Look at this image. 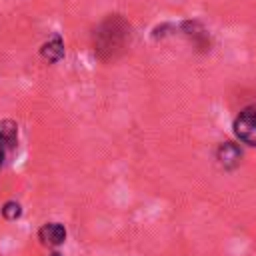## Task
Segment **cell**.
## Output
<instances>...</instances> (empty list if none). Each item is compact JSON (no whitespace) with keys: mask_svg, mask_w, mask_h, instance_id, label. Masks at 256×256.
<instances>
[{"mask_svg":"<svg viewBox=\"0 0 256 256\" xmlns=\"http://www.w3.org/2000/svg\"><path fill=\"white\" fill-rule=\"evenodd\" d=\"M234 134L240 142L256 146V104L242 108L234 118Z\"/></svg>","mask_w":256,"mask_h":256,"instance_id":"1","label":"cell"},{"mask_svg":"<svg viewBox=\"0 0 256 256\" xmlns=\"http://www.w3.org/2000/svg\"><path fill=\"white\" fill-rule=\"evenodd\" d=\"M124 28H118V22H106L104 28L98 32V46L96 50L98 52H108L112 54L116 48L122 46V40H124Z\"/></svg>","mask_w":256,"mask_h":256,"instance_id":"2","label":"cell"},{"mask_svg":"<svg viewBox=\"0 0 256 256\" xmlns=\"http://www.w3.org/2000/svg\"><path fill=\"white\" fill-rule=\"evenodd\" d=\"M38 238L48 246H60L66 240V228L60 222H48L38 230Z\"/></svg>","mask_w":256,"mask_h":256,"instance_id":"3","label":"cell"},{"mask_svg":"<svg viewBox=\"0 0 256 256\" xmlns=\"http://www.w3.org/2000/svg\"><path fill=\"white\" fill-rule=\"evenodd\" d=\"M216 156H218V162L224 168H234V166L240 164L242 152H240V148L234 142H222L218 146V150H216Z\"/></svg>","mask_w":256,"mask_h":256,"instance_id":"4","label":"cell"},{"mask_svg":"<svg viewBox=\"0 0 256 256\" xmlns=\"http://www.w3.org/2000/svg\"><path fill=\"white\" fill-rule=\"evenodd\" d=\"M40 56L44 60H48V62H58L64 56V42H62V38L58 34H54L48 42H44L42 48H40Z\"/></svg>","mask_w":256,"mask_h":256,"instance_id":"5","label":"cell"},{"mask_svg":"<svg viewBox=\"0 0 256 256\" xmlns=\"http://www.w3.org/2000/svg\"><path fill=\"white\" fill-rule=\"evenodd\" d=\"M18 140V126L12 120H0V146L10 150L16 146Z\"/></svg>","mask_w":256,"mask_h":256,"instance_id":"6","label":"cell"},{"mask_svg":"<svg viewBox=\"0 0 256 256\" xmlns=\"http://www.w3.org/2000/svg\"><path fill=\"white\" fill-rule=\"evenodd\" d=\"M2 216H4L6 220H18V218L22 216V208H20V204L14 202V200H8V202L2 206Z\"/></svg>","mask_w":256,"mask_h":256,"instance_id":"7","label":"cell"},{"mask_svg":"<svg viewBox=\"0 0 256 256\" xmlns=\"http://www.w3.org/2000/svg\"><path fill=\"white\" fill-rule=\"evenodd\" d=\"M6 152H8V150L0 146V166H2V164H4V160H6Z\"/></svg>","mask_w":256,"mask_h":256,"instance_id":"8","label":"cell"},{"mask_svg":"<svg viewBox=\"0 0 256 256\" xmlns=\"http://www.w3.org/2000/svg\"><path fill=\"white\" fill-rule=\"evenodd\" d=\"M52 256H62V254H58V252H54V254H52Z\"/></svg>","mask_w":256,"mask_h":256,"instance_id":"9","label":"cell"}]
</instances>
